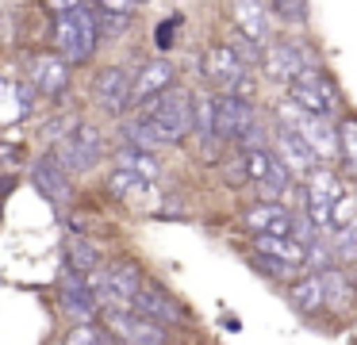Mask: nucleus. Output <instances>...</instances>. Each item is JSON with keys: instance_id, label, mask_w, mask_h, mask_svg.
<instances>
[{"instance_id": "obj_24", "label": "nucleus", "mask_w": 357, "mask_h": 345, "mask_svg": "<svg viewBox=\"0 0 357 345\" xmlns=\"http://www.w3.org/2000/svg\"><path fill=\"white\" fill-rule=\"evenodd\" d=\"M288 303H292V311L303 314V319H315V314H323V311H326L323 276H319V273H300L292 284H288Z\"/></svg>"}, {"instance_id": "obj_19", "label": "nucleus", "mask_w": 357, "mask_h": 345, "mask_svg": "<svg viewBox=\"0 0 357 345\" xmlns=\"http://www.w3.org/2000/svg\"><path fill=\"white\" fill-rule=\"evenodd\" d=\"M269 150L280 158V165L288 169V173L296 176V181H303V176L311 173V169H319V158L311 153V146L303 142L300 135H292L288 127H273V135H269Z\"/></svg>"}, {"instance_id": "obj_37", "label": "nucleus", "mask_w": 357, "mask_h": 345, "mask_svg": "<svg viewBox=\"0 0 357 345\" xmlns=\"http://www.w3.org/2000/svg\"><path fill=\"white\" fill-rule=\"evenodd\" d=\"M177 27H181V15H173V20H162L158 23V31H154V46L158 50H173V43H177Z\"/></svg>"}, {"instance_id": "obj_1", "label": "nucleus", "mask_w": 357, "mask_h": 345, "mask_svg": "<svg viewBox=\"0 0 357 345\" xmlns=\"http://www.w3.org/2000/svg\"><path fill=\"white\" fill-rule=\"evenodd\" d=\"M142 280H146V268H142L135 257H127V253L123 257L104 261V268H96V273L89 276L93 296H96V303H100V314L104 311H131Z\"/></svg>"}, {"instance_id": "obj_8", "label": "nucleus", "mask_w": 357, "mask_h": 345, "mask_svg": "<svg viewBox=\"0 0 357 345\" xmlns=\"http://www.w3.org/2000/svg\"><path fill=\"white\" fill-rule=\"evenodd\" d=\"M131 311L142 314V319H150V322H158V326H165V330L192 326V311H188V303H185V299H177L162 280H154V276L142 280V288H139V296H135Z\"/></svg>"}, {"instance_id": "obj_30", "label": "nucleus", "mask_w": 357, "mask_h": 345, "mask_svg": "<svg viewBox=\"0 0 357 345\" xmlns=\"http://www.w3.org/2000/svg\"><path fill=\"white\" fill-rule=\"evenodd\" d=\"M104 192L116 199H131V196H142V192H150V181H142L139 173H131V169H119L112 165L108 181H104Z\"/></svg>"}, {"instance_id": "obj_2", "label": "nucleus", "mask_w": 357, "mask_h": 345, "mask_svg": "<svg viewBox=\"0 0 357 345\" xmlns=\"http://www.w3.org/2000/svg\"><path fill=\"white\" fill-rule=\"evenodd\" d=\"M54 50L62 54L66 61H70L73 69L77 66H89V61L96 58V50H100V23H96V8L93 0L81 8H73V12L58 15L54 20Z\"/></svg>"}, {"instance_id": "obj_21", "label": "nucleus", "mask_w": 357, "mask_h": 345, "mask_svg": "<svg viewBox=\"0 0 357 345\" xmlns=\"http://www.w3.org/2000/svg\"><path fill=\"white\" fill-rule=\"evenodd\" d=\"M319 276H323L326 311L338 314V319L354 314V307H357V284H354V273H349V268H342V265H334V268H326V273H319Z\"/></svg>"}, {"instance_id": "obj_27", "label": "nucleus", "mask_w": 357, "mask_h": 345, "mask_svg": "<svg viewBox=\"0 0 357 345\" xmlns=\"http://www.w3.org/2000/svg\"><path fill=\"white\" fill-rule=\"evenodd\" d=\"M192 138H200L204 150H211V146H223L215 138V96H196L192 104Z\"/></svg>"}, {"instance_id": "obj_41", "label": "nucleus", "mask_w": 357, "mask_h": 345, "mask_svg": "<svg viewBox=\"0 0 357 345\" xmlns=\"http://www.w3.org/2000/svg\"><path fill=\"white\" fill-rule=\"evenodd\" d=\"M16 96H20V115H27V112L35 107V96H39V92L31 89V81H24V84L16 89Z\"/></svg>"}, {"instance_id": "obj_15", "label": "nucleus", "mask_w": 357, "mask_h": 345, "mask_svg": "<svg viewBox=\"0 0 357 345\" xmlns=\"http://www.w3.org/2000/svg\"><path fill=\"white\" fill-rule=\"evenodd\" d=\"M100 322L119 337V345H173V330L158 326L135 311H104Z\"/></svg>"}, {"instance_id": "obj_5", "label": "nucleus", "mask_w": 357, "mask_h": 345, "mask_svg": "<svg viewBox=\"0 0 357 345\" xmlns=\"http://www.w3.org/2000/svg\"><path fill=\"white\" fill-rule=\"evenodd\" d=\"M192 104H196V92L173 84L169 92L154 96L146 107H135V112H146L150 119L158 123V130L165 135V142L181 146L185 138H192Z\"/></svg>"}, {"instance_id": "obj_23", "label": "nucleus", "mask_w": 357, "mask_h": 345, "mask_svg": "<svg viewBox=\"0 0 357 345\" xmlns=\"http://www.w3.org/2000/svg\"><path fill=\"white\" fill-rule=\"evenodd\" d=\"M119 146H135V150L158 153L169 142H165V135L158 130V123L150 119L146 112H127L123 119H119Z\"/></svg>"}, {"instance_id": "obj_18", "label": "nucleus", "mask_w": 357, "mask_h": 345, "mask_svg": "<svg viewBox=\"0 0 357 345\" xmlns=\"http://www.w3.org/2000/svg\"><path fill=\"white\" fill-rule=\"evenodd\" d=\"M292 219L296 211H288L280 199H257L242 211V227H246L250 238L257 234H277V238H288L292 234Z\"/></svg>"}, {"instance_id": "obj_6", "label": "nucleus", "mask_w": 357, "mask_h": 345, "mask_svg": "<svg viewBox=\"0 0 357 345\" xmlns=\"http://www.w3.org/2000/svg\"><path fill=\"white\" fill-rule=\"evenodd\" d=\"M303 215H307L311 222H315L319 234H331L334 230V204H338L342 196H346V184H342V176L334 173V169L319 165L311 169L307 176H303Z\"/></svg>"}, {"instance_id": "obj_7", "label": "nucleus", "mask_w": 357, "mask_h": 345, "mask_svg": "<svg viewBox=\"0 0 357 345\" xmlns=\"http://www.w3.org/2000/svg\"><path fill=\"white\" fill-rule=\"evenodd\" d=\"M288 100L300 104L303 112H311V115H323V119H338V112H342V92L323 66L303 69V73L288 84Z\"/></svg>"}, {"instance_id": "obj_42", "label": "nucleus", "mask_w": 357, "mask_h": 345, "mask_svg": "<svg viewBox=\"0 0 357 345\" xmlns=\"http://www.w3.org/2000/svg\"><path fill=\"white\" fill-rule=\"evenodd\" d=\"M12 184H16V181H12L8 173H0V199H4V196H8V192H12Z\"/></svg>"}, {"instance_id": "obj_29", "label": "nucleus", "mask_w": 357, "mask_h": 345, "mask_svg": "<svg viewBox=\"0 0 357 345\" xmlns=\"http://www.w3.org/2000/svg\"><path fill=\"white\" fill-rule=\"evenodd\" d=\"M334 127H338V165H342V173L357 176V115H338Z\"/></svg>"}, {"instance_id": "obj_31", "label": "nucleus", "mask_w": 357, "mask_h": 345, "mask_svg": "<svg viewBox=\"0 0 357 345\" xmlns=\"http://www.w3.org/2000/svg\"><path fill=\"white\" fill-rule=\"evenodd\" d=\"M62 345H119V337L104 322H77L62 334Z\"/></svg>"}, {"instance_id": "obj_25", "label": "nucleus", "mask_w": 357, "mask_h": 345, "mask_svg": "<svg viewBox=\"0 0 357 345\" xmlns=\"http://www.w3.org/2000/svg\"><path fill=\"white\" fill-rule=\"evenodd\" d=\"M250 250H254V253H265V257H273V261H280V265L296 268V273H303V261H307V245H300L292 234H288V238L257 234L254 242H250Z\"/></svg>"}, {"instance_id": "obj_34", "label": "nucleus", "mask_w": 357, "mask_h": 345, "mask_svg": "<svg viewBox=\"0 0 357 345\" xmlns=\"http://www.w3.org/2000/svg\"><path fill=\"white\" fill-rule=\"evenodd\" d=\"M326 268H334V253H331L326 234H319L315 242H307V261H303V273H326Z\"/></svg>"}, {"instance_id": "obj_22", "label": "nucleus", "mask_w": 357, "mask_h": 345, "mask_svg": "<svg viewBox=\"0 0 357 345\" xmlns=\"http://www.w3.org/2000/svg\"><path fill=\"white\" fill-rule=\"evenodd\" d=\"M104 250L93 242V234H66L62 242V268L81 276H93L96 268H104Z\"/></svg>"}, {"instance_id": "obj_16", "label": "nucleus", "mask_w": 357, "mask_h": 345, "mask_svg": "<svg viewBox=\"0 0 357 345\" xmlns=\"http://www.w3.org/2000/svg\"><path fill=\"white\" fill-rule=\"evenodd\" d=\"M177 84V66L169 58H150L135 69V84H131V112L135 107H146L154 96L169 92Z\"/></svg>"}, {"instance_id": "obj_39", "label": "nucleus", "mask_w": 357, "mask_h": 345, "mask_svg": "<svg viewBox=\"0 0 357 345\" xmlns=\"http://www.w3.org/2000/svg\"><path fill=\"white\" fill-rule=\"evenodd\" d=\"M93 4L100 8V12H123V15L139 12V4H135V0H93Z\"/></svg>"}, {"instance_id": "obj_4", "label": "nucleus", "mask_w": 357, "mask_h": 345, "mask_svg": "<svg viewBox=\"0 0 357 345\" xmlns=\"http://www.w3.org/2000/svg\"><path fill=\"white\" fill-rule=\"evenodd\" d=\"M277 123L288 127L292 135H300L319 161H338V127H334V119L303 112L300 104H292L284 96V100H277Z\"/></svg>"}, {"instance_id": "obj_17", "label": "nucleus", "mask_w": 357, "mask_h": 345, "mask_svg": "<svg viewBox=\"0 0 357 345\" xmlns=\"http://www.w3.org/2000/svg\"><path fill=\"white\" fill-rule=\"evenodd\" d=\"M31 184L43 192V199H50L54 207H66L73 199V176L62 169V161L54 158V150L31 161Z\"/></svg>"}, {"instance_id": "obj_44", "label": "nucleus", "mask_w": 357, "mask_h": 345, "mask_svg": "<svg viewBox=\"0 0 357 345\" xmlns=\"http://www.w3.org/2000/svg\"><path fill=\"white\" fill-rule=\"evenodd\" d=\"M135 4H139V8H142V4H150V0H135Z\"/></svg>"}, {"instance_id": "obj_40", "label": "nucleus", "mask_w": 357, "mask_h": 345, "mask_svg": "<svg viewBox=\"0 0 357 345\" xmlns=\"http://www.w3.org/2000/svg\"><path fill=\"white\" fill-rule=\"evenodd\" d=\"M81 4H89V0H43V8H47L50 15H66V12H73V8H81Z\"/></svg>"}, {"instance_id": "obj_3", "label": "nucleus", "mask_w": 357, "mask_h": 345, "mask_svg": "<svg viewBox=\"0 0 357 345\" xmlns=\"http://www.w3.org/2000/svg\"><path fill=\"white\" fill-rule=\"evenodd\" d=\"M50 150H54V158L62 161L66 173L77 181V176H89L104 158H108V138H104V130L96 127V123L81 119L77 127H73L58 146H50Z\"/></svg>"}, {"instance_id": "obj_32", "label": "nucleus", "mask_w": 357, "mask_h": 345, "mask_svg": "<svg viewBox=\"0 0 357 345\" xmlns=\"http://www.w3.org/2000/svg\"><path fill=\"white\" fill-rule=\"evenodd\" d=\"M269 15L280 23V27L303 31L311 23V4L307 0H269Z\"/></svg>"}, {"instance_id": "obj_26", "label": "nucleus", "mask_w": 357, "mask_h": 345, "mask_svg": "<svg viewBox=\"0 0 357 345\" xmlns=\"http://www.w3.org/2000/svg\"><path fill=\"white\" fill-rule=\"evenodd\" d=\"M112 165L131 169V173H139L142 181H150V184H154L158 176H162V161H158V153H150V150H135V146H119L116 158H112Z\"/></svg>"}, {"instance_id": "obj_14", "label": "nucleus", "mask_w": 357, "mask_h": 345, "mask_svg": "<svg viewBox=\"0 0 357 345\" xmlns=\"http://www.w3.org/2000/svg\"><path fill=\"white\" fill-rule=\"evenodd\" d=\"M261 115H257L254 100L234 96V92H215V138L219 142H234L246 135L250 127H257Z\"/></svg>"}, {"instance_id": "obj_35", "label": "nucleus", "mask_w": 357, "mask_h": 345, "mask_svg": "<svg viewBox=\"0 0 357 345\" xmlns=\"http://www.w3.org/2000/svg\"><path fill=\"white\" fill-rule=\"evenodd\" d=\"M250 265H254L257 273H265V276H269V280H277V284H292L296 276H300V273H296V268L280 265V261L265 257V253H254V250H250Z\"/></svg>"}, {"instance_id": "obj_9", "label": "nucleus", "mask_w": 357, "mask_h": 345, "mask_svg": "<svg viewBox=\"0 0 357 345\" xmlns=\"http://www.w3.org/2000/svg\"><path fill=\"white\" fill-rule=\"evenodd\" d=\"M311 66H319V58L303 38H273L261 54V73L273 84H284V89Z\"/></svg>"}, {"instance_id": "obj_45", "label": "nucleus", "mask_w": 357, "mask_h": 345, "mask_svg": "<svg viewBox=\"0 0 357 345\" xmlns=\"http://www.w3.org/2000/svg\"><path fill=\"white\" fill-rule=\"evenodd\" d=\"M354 196H357V192H354Z\"/></svg>"}, {"instance_id": "obj_11", "label": "nucleus", "mask_w": 357, "mask_h": 345, "mask_svg": "<svg viewBox=\"0 0 357 345\" xmlns=\"http://www.w3.org/2000/svg\"><path fill=\"white\" fill-rule=\"evenodd\" d=\"M131 84H135V69L119 66V61L96 69V77H93V104L100 107L104 115H112V119H123V115L131 112Z\"/></svg>"}, {"instance_id": "obj_13", "label": "nucleus", "mask_w": 357, "mask_h": 345, "mask_svg": "<svg viewBox=\"0 0 357 345\" xmlns=\"http://www.w3.org/2000/svg\"><path fill=\"white\" fill-rule=\"evenodd\" d=\"M54 299H58V311L70 319V326H77V322H100V303H96V296H93L89 276L62 268L58 288H54Z\"/></svg>"}, {"instance_id": "obj_28", "label": "nucleus", "mask_w": 357, "mask_h": 345, "mask_svg": "<svg viewBox=\"0 0 357 345\" xmlns=\"http://www.w3.org/2000/svg\"><path fill=\"white\" fill-rule=\"evenodd\" d=\"M326 242H331L334 265H342V268H354L357 265V219L334 227L331 234H326Z\"/></svg>"}, {"instance_id": "obj_33", "label": "nucleus", "mask_w": 357, "mask_h": 345, "mask_svg": "<svg viewBox=\"0 0 357 345\" xmlns=\"http://www.w3.org/2000/svg\"><path fill=\"white\" fill-rule=\"evenodd\" d=\"M96 8V4H93ZM96 23H100V43H119V38L131 31L135 15H123V12H100L96 8Z\"/></svg>"}, {"instance_id": "obj_43", "label": "nucleus", "mask_w": 357, "mask_h": 345, "mask_svg": "<svg viewBox=\"0 0 357 345\" xmlns=\"http://www.w3.org/2000/svg\"><path fill=\"white\" fill-rule=\"evenodd\" d=\"M4 92H8V81H4V77H0V96H4Z\"/></svg>"}, {"instance_id": "obj_38", "label": "nucleus", "mask_w": 357, "mask_h": 345, "mask_svg": "<svg viewBox=\"0 0 357 345\" xmlns=\"http://www.w3.org/2000/svg\"><path fill=\"white\" fill-rule=\"evenodd\" d=\"M0 165H4V169L24 165V146H16V142H0Z\"/></svg>"}, {"instance_id": "obj_36", "label": "nucleus", "mask_w": 357, "mask_h": 345, "mask_svg": "<svg viewBox=\"0 0 357 345\" xmlns=\"http://www.w3.org/2000/svg\"><path fill=\"white\" fill-rule=\"evenodd\" d=\"M231 50L238 54V61H242V66H246V69H254V66L261 69V54H265V46L250 43L246 35H238V31H234V35H231Z\"/></svg>"}, {"instance_id": "obj_12", "label": "nucleus", "mask_w": 357, "mask_h": 345, "mask_svg": "<svg viewBox=\"0 0 357 345\" xmlns=\"http://www.w3.org/2000/svg\"><path fill=\"white\" fill-rule=\"evenodd\" d=\"M27 81H31V89L39 92V96H47L58 104V100H66L73 89V66L58 50H39L27 61Z\"/></svg>"}, {"instance_id": "obj_10", "label": "nucleus", "mask_w": 357, "mask_h": 345, "mask_svg": "<svg viewBox=\"0 0 357 345\" xmlns=\"http://www.w3.org/2000/svg\"><path fill=\"white\" fill-rule=\"evenodd\" d=\"M204 81L215 92H234V96L250 100V69L238 61V54L231 50V43H211L204 50Z\"/></svg>"}, {"instance_id": "obj_20", "label": "nucleus", "mask_w": 357, "mask_h": 345, "mask_svg": "<svg viewBox=\"0 0 357 345\" xmlns=\"http://www.w3.org/2000/svg\"><path fill=\"white\" fill-rule=\"evenodd\" d=\"M231 20H234V31L246 35L250 43H257V46H269L273 43L269 4H261V0H231Z\"/></svg>"}]
</instances>
